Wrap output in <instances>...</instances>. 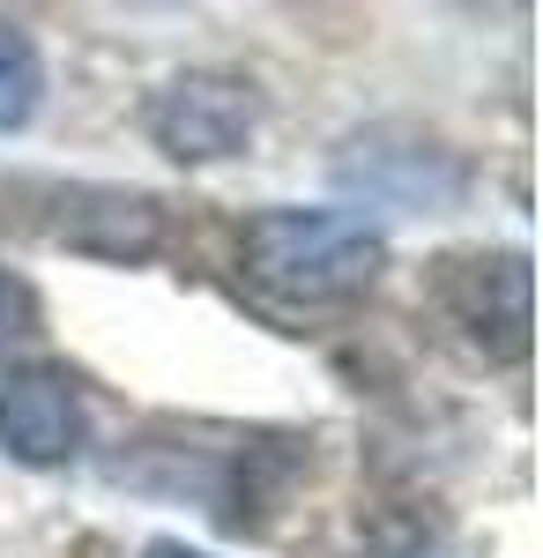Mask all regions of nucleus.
<instances>
[{
    "label": "nucleus",
    "instance_id": "nucleus-3",
    "mask_svg": "<svg viewBox=\"0 0 543 558\" xmlns=\"http://www.w3.org/2000/svg\"><path fill=\"white\" fill-rule=\"evenodd\" d=\"M0 447L31 470H52L83 447V395L60 365H8L0 373Z\"/></svg>",
    "mask_w": 543,
    "mask_h": 558
},
{
    "label": "nucleus",
    "instance_id": "nucleus-1",
    "mask_svg": "<svg viewBox=\"0 0 543 558\" xmlns=\"http://www.w3.org/2000/svg\"><path fill=\"white\" fill-rule=\"evenodd\" d=\"M246 283L283 305H342L373 291L387 268V239L350 209H261L239 231Z\"/></svg>",
    "mask_w": 543,
    "mask_h": 558
},
{
    "label": "nucleus",
    "instance_id": "nucleus-2",
    "mask_svg": "<svg viewBox=\"0 0 543 558\" xmlns=\"http://www.w3.org/2000/svg\"><path fill=\"white\" fill-rule=\"evenodd\" d=\"M261 128V105L239 75H171L149 97V142L165 149L171 165H216V157H239Z\"/></svg>",
    "mask_w": 543,
    "mask_h": 558
},
{
    "label": "nucleus",
    "instance_id": "nucleus-5",
    "mask_svg": "<svg viewBox=\"0 0 543 558\" xmlns=\"http://www.w3.org/2000/svg\"><path fill=\"white\" fill-rule=\"evenodd\" d=\"M45 97V60L23 23H0V134H15Z\"/></svg>",
    "mask_w": 543,
    "mask_h": 558
},
{
    "label": "nucleus",
    "instance_id": "nucleus-4",
    "mask_svg": "<svg viewBox=\"0 0 543 558\" xmlns=\"http://www.w3.org/2000/svg\"><path fill=\"white\" fill-rule=\"evenodd\" d=\"M447 313H455V328H469V343L484 357H521L529 350V260H447Z\"/></svg>",
    "mask_w": 543,
    "mask_h": 558
},
{
    "label": "nucleus",
    "instance_id": "nucleus-7",
    "mask_svg": "<svg viewBox=\"0 0 543 558\" xmlns=\"http://www.w3.org/2000/svg\"><path fill=\"white\" fill-rule=\"evenodd\" d=\"M142 558H209V551H186V544H149Z\"/></svg>",
    "mask_w": 543,
    "mask_h": 558
},
{
    "label": "nucleus",
    "instance_id": "nucleus-6",
    "mask_svg": "<svg viewBox=\"0 0 543 558\" xmlns=\"http://www.w3.org/2000/svg\"><path fill=\"white\" fill-rule=\"evenodd\" d=\"M23 336H31V291H23V276L0 268V357H8V343H23Z\"/></svg>",
    "mask_w": 543,
    "mask_h": 558
}]
</instances>
